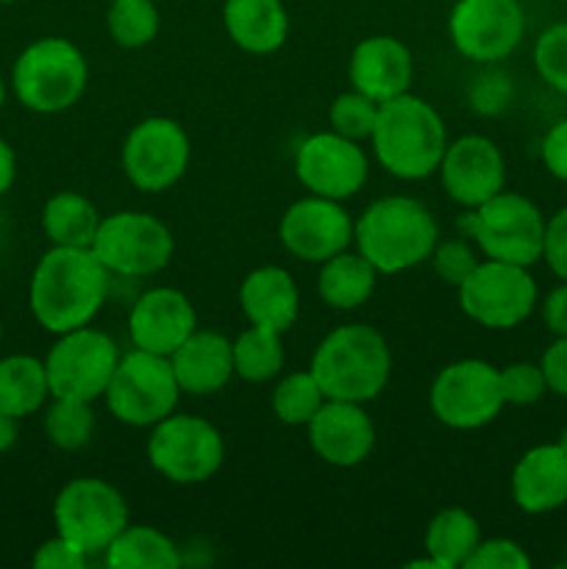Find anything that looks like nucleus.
<instances>
[{"label": "nucleus", "instance_id": "nucleus-1", "mask_svg": "<svg viewBox=\"0 0 567 569\" xmlns=\"http://www.w3.org/2000/svg\"><path fill=\"white\" fill-rule=\"evenodd\" d=\"M109 276L92 248L53 244L39 259L28 289V303L39 326L56 337L89 326L106 303Z\"/></svg>", "mask_w": 567, "mask_h": 569}, {"label": "nucleus", "instance_id": "nucleus-2", "mask_svg": "<svg viewBox=\"0 0 567 569\" xmlns=\"http://www.w3.org/2000/svg\"><path fill=\"white\" fill-rule=\"evenodd\" d=\"M370 142L378 164L389 176L400 181H422L439 170L448 148V133L431 103L404 92L378 103Z\"/></svg>", "mask_w": 567, "mask_h": 569}, {"label": "nucleus", "instance_id": "nucleus-3", "mask_svg": "<svg viewBox=\"0 0 567 569\" xmlns=\"http://www.w3.org/2000/svg\"><path fill=\"white\" fill-rule=\"evenodd\" d=\"M356 250L384 276L411 270L431 259L439 228L426 203L406 194L378 198L354 222Z\"/></svg>", "mask_w": 567, "mask_h": 569}, {"label": "nucleus", "instance_id": "nucleus-4", "mask_svg": "<svg viewBox=\"0 0 567 569\" xmlns=\"http://www.w3.org/2000/svg\"><path fill=\"white\" fill-rule=\"evenodd\" d=\"M326 400H376L392 376V350L372 326H339L317 345L309 365Z\"/></svg>", "mask_w": 567, "mask_h": 569}, {"label": "nucleus", "instance_id": "nucleus-5", "mask_svg": "<svg viewBox=\"0 0 567 569\" xmlns=\"http://www.w3.org/2000/svg\"><path fill=\"white\" fill-rule=\"evenodd\" d=\"M87 81V59L76 44L61 37H44L28 44L11 70L17 100L37 114H56L76 106Z\"/></svg>", "mask_w": 567, "mask_h": 569}, {"label": "nucleus", "instance_id": "nucleus-6", "mask_svg": "<svg viewBox=\"0 0 567 569\" xmlns=\"http://www.w3.org/2000/svg\"><path fill=\"white\" fill-rule=\"evenodd\" d=\"M461 231L476 239L487 259L531 267L543 259L545 217L537 203L517 192H498L459 217Z\"/></svg>", "mask_w": 567, "mask_h": 569}, {"label": "nucleus", "instance_id": "nucleus-7", "mask_svg": "<svg viewBox=\"0 0 567 569\" xmlns=\"http://www.w3.org/2000/svg\"><path fill=\"white\" fill-rule=\"evenodd\" d=\"M103 398L115 420L133 428H153L176 411L181 387L167 356L133 348L120 356Z\"/></svg>", "mask_w": 567, "mask_h": 569}, {"label": "nucleus", "instance_id": "nucleus-8", "mask_svg": "<svg viewBox=\"0 0 567 569\" xmlns=\"http://www.w3.org/2000/svg\"><path fill=\"white\" fill-rule=\"evenodd\" d=\"M53 522L59 537L81 553L98 556L128 526V503L120 489L103 478H76L56 498Z\"/></svg>", "mask_w": 567, "mask_h": 569}, {"label": "nucleus", "instance_id": "nucleus-9", "mask_svg": "<svg viewBox=\"0 0 567 569\" xmlns=\"http://www.w3.org/2000/svg\"><path fill=\"white\" fill-rule=\"evenodd\" d=\"M92 253L115 276L148 278L165 270L176 253V239L148 211H115L100 220Z\"/></svg>", "mask_w": 567, "mask_h": 569}, {"label": "nucleus", "instance_id": "nucleus-10", "mask_svg": "<svg viewBox=\"0 0 567 569\" xmlns=\"http://www.w3.org/2000/svg\"><path fill=\"white\" fill-rule=\"evenodd\" d=\"M226 459L220 431L203 417L176 415L156 422L148 439V461L167 481L203 483L215 476Z\"/></svg>", "mask_w": 567, "mask_h": 569}, {"label": "nucleus", "instance_id": "nucleus-11", "mask_svg": "<svg viewBox=\"0 0 567 569\" xmlns=\"http://www.w3.org/2000/svg\"><path fill=\"white\" fill-rule=\"evenodd\" d=\"M456 289L461 311L493 331L517 328L537 309V281L520 264L484 259Z\"/></svg>", "mask_w": 567, "mask_h": 569}, {"label": "nucleus", "instance_id": "nucleus-12", "mask_svg": "<svg viewBox=\"0 0 567 569\" xmlns=\"http://www.w3.org/2000/svg\"><path fill=\"white\" fill-rule=\"evenodd\" d=\"M120 361L117 342L98 328H76L59 333V342L44 359L50 398L92 400L103 398Z\"/></svg>", "mask_w": 567, "mask_h": 569}, {"label": "nucleus", "instance_id": "nucleus-13", "mask_svg": "<svg viewBox=\"0 0 567 569\" xmlns=\"http://www.w3.org/2000/svg\"><path fill=\"white\" fill-rule=\"evenodd\" d=\"M434 417L456 431L489 426L506 406L500 370L481 359H461L439 370L428 392Z\"/></svg>", "mask_w": 567, "mask_h": 569}, {"label": "nucleus", "instance_id": "nucleus-14", "mask_svg": "<svg viewBox=\"0 0 567 569\" xmlns=\"http://www.w3.org/2000/svg\"><path fill=\"white\" fill-rule=\"evenodd\" d=\"M450 42L476 64H495L526 37L520 0H456L448 20Z\"/></svg>", "mask_w": 567, "mask_h": 569}, {"label": "nucleus", "instance_id": "nucleus-15", "mask_svg": "<svg viewBox=\"0 0 567 569\" xmlns=\"http://www.w3.org/2000/svg\"><path fill=\"white\" fill-rule=\"evenodd\" d=\"M189 137L172 117H148L122 142V172L139 192H165L189 167Z\"/></svg>", "mask_w": 567, "mask_h": 569}, {"label": "nucleus", "instance_id": "nucleus-16", "mask_svg": "<svg viewBox=\"0 0 567 569\" xmlns=\"http://www.w3.org/2000/svg\"><path fill=\"white\" fill-rule=\"evenodd\" d=\"M370 161L359 142L337 131L311 133L295 153V176L311 194L348 200L365 187Z\"/></svg>", "mask_w": 567, "mask_h": 569}, {"label": "nucleus", "instance_id": "nucleus-17", "mask_svg": "<svg viewBox=\"0 0 567 569\" xmlns=\"http://www.w3.org/2000/svg\"><path fill=\"white\" fill-rule=\"evenodd\" d=\"M278 237L295 259L322 264L326 259L350 248L354 220L339 206V200L309 194L284 211Z\"/></svg>", "mask_w": 567, "mask_h": 569}, {"label": "nucleus", "instance_id": "nucleus-18", "mask_svg": "<svg viewBox=\"0 0 567 569\" xmlns=\"http://www.w3.org/2000/svg\"><path fill=\"white\" fill-rule=\"evenodd\" d=\"M442 189L465 209L487 203L506 187V161L498 144L481 133H467L445 148L439 161Z\"/></svg>", "mask_w": 567, "mask_h": 569}, {"label": "nucleus", "instance_id": "nucleus-19", "mask_svg": "<svg viewBox=\"0 0 567 569\" xmlns=\"http://www.w3.org/2000/svg\"><path fill=\"white\" fill-rule=\"evenodd\" d=\"M198 331V315L183 292L172 287H156L139 295L128 315V337L133 348L170 359L192 333Z\"/></svg>", "mask_w": 567, "mask_h": 569}, {"label": "nucleus", "instance_id": "nucleus-20", "mask_svg": "<svg viewBox=\"0 0 567 569\" xmlns=\"http://www.w3.org/2000/svg\"><path fill=\"white\" fill-rule=\"evenodd\" d=\"M311 450L331 467H356L376 448V426L361 403L326 400L309 426Z\"/></svg>", "mask_w": 567, "mask_h": 569}, {"label": "nucleus", "instance_id": "nucleus-21", "mask_svg": "<svg viewBox=\"0 0 567 569\" xmlns=\"http://www.w3.org/2000/svg\"><path fill=\"white\" fill-rule=\"evenodd\" d=\"M348 76L350 87L376 103H384V100L409 92V83L415 78V59L400 39L378 33L356 44L348 61Z\"/></svg>", "mask_w": 567, "mask_h": 569}, {"label": "nucleus", "instance_id": "nucleus-22", "mask_svg": "<svg viewBox=\"0 0 567 569\" xmlns=\"http://www.w3.org/2000/svg\"><path fill=\"white\" fill-rule=\"evenodd\" d=\"M511 500L526 515H548L567 503V453L559 445L526 450L511 470Z\"/></svg>", "mask_w": 567, "mask_h": 569}, {"label": "nucleus", "instance_id": "nucleus-23", "mask_svg": "<svg viewBox=\"0 0 567 569\" xmlns=\"http://www.w3.org/2000/svg\"><path fill=\"white\" fill-rule=\"evenodd\" d=\"M172 372L181 392L206 398L215 395L231 381L233 376V350L222 333L195 331L176 353L170 356Z\"/></svg>", "mask_w": 567, "mask_h": 569}, {"label": "nucleus", "instance_id": "nucleus-24", "mask_svg": "<svg viewBox=\"0 0 567 569\" xmlns=\"http://www.w3.org/2000/svg\"><path fill=\"white\" fill-rule=\"evenodd\" d=\"M239 306H242V315L248 317L250 326L287 333L298 320L300 295L292 276L284 267L267 264L248 272V278L239 287Z\"/></svg>", "mask_w": 567, "mask_h": 569}, {"label": "nucleus", "instance_id": "nucleus-25", "mask_svg": "<svg viewBox=\"0 0 567 569\" xmlns=\"http://www.w3.org/2000/svg\"><path fill=\"white\" fill-rule=\"evenodd\" d=\"M222 26L245 53H276L289 33V14L281 0H226Z\"/></svg>", "mask_w": 567, "mask_h": 569}, {"label": "nucleus", "instance_id": "nucleus-26", "mask_svg": "<svg viewBox=\"0 0 567 569\" xmlns=\"http://www.w3.org/2000/svg\"><path fill=\"white\" fill-rule=\"evenodd\" d=\"M381 272L356 250H342V253L331 256L320 264V276H317V292L320 300L331 309L354 311L365 306L376 292V281Z\"/></svg>", "mask_w": 567, "mask_h": 569}, {"label": "nucleus", "instance_id": "nucleus-27", "mask_svg": "<svg viewBox=\"0 0 567 569\" xmlns=\"http://www.w3.org/2000/svg\"><path fill=\"white\" fill-rule=\"evenodd\" d=\"M111 569H178L181 553L167 533L150 526H126L106 550Z\"/></svg>", "mask_w": 567, "mask_h": 569}, {"label": "nucleus", "instance_id": "nucleus-28", "mask_svg": "<svg viewBox=\"0 0 567 569\" xmlns=\"http://www.w3.org/2000/svg\"><path fill=\"white\" fill-rule=\"evenodd\" d=\"M50 398L44 361L33 356H9L0 361V411L9 417L33 415Z\"/></svg>", "mask_w": 567, "mask_h": 569}, {"label": "nucleus", "instance_id": "nucleus-29", "mask_svg": "<svg viewBox=\"0 0 567 569\" xmlns=\"http://www.w3.org/2000/svg\"><path fill=\"white\" fill-rule=\"evenodd\" d=\"M100 220L98 209L78 192H56L42 209L44 237L61 248H92Z\"/></svg>", "mask_w": 567, "mask_h": 569}, {"label": "nucleus", "instance_id": "nucleus-30", "mask_svg": "<svg viewBox=\"0 0 567 569\" xmlns=\"http://www.w3.org/2000/svg\"><path fill=\"white\" fill-rule=\"evenodd\" d=\"M481 542V526L465 509H442L426 528V553L439 569H459Z\"/></svg>", "mask_w": 567, "mask_h": 569}, {"label": "nucleus", "instance_id": "nucleus-31", "mask_svg": "<svg viewBox=\"0 0 567 569\" xmlns=\"http://www.w3.org/2000/svg\"><path fill=\"white\" fill-rule=\"evenodd\" d=\"M233 350V376L250 383H265L284 370V342L281 333L272 328L250 326L231 342Z\"/></svg>", "mask_w": 567, "mask_h": 569}, {"label": "nucleus", "instance_id": "nucleus-32", "mask_svg": "<svg viewBox=\"0 0 567 569\" xmlns=\"http://www.w3.org/2000/svg\"><path fill=\"white\" fill-rule=\"evenodd\" d=\"M106 28L115 44L126 50L145 48L159 33V9L153 0H109Z\"/></svg>", "mask_w": 567, "mask_h": 569}, {"label": "nucleus", "instance_id": "nucleus-33", "mask_svg": "<svg viewBox=\"0 0 567 569\" xmlns=\"http://www.w3.org/2000/svg\"><path fill=\"white\" fill-rule=\"evenodd\" d=\"M322 403H326V395L311 370L289 372L272 389V415L284 426H309Z\"/></svg>", "mask_w": 567, "mask_h": 569}, {"label": "nucleus", "instance_id": "nucleus-34", "mask_svg": "<svg viewBox=\"0 0 567 569\" xmlns=\"http://www.w3.org/2000/svg\"><path fill=\"white\" fill-rule=\"evenodd\" d=\"M44 433L59 450L83 448L94 433V415L87 400L53 398L44 415Z\"/></svg>", "mask_w": 567, "mask_h": 569}, {"label": "nucleus", "instance_id": "nucleus-35", "mask_svg": "<svg viewBox=\"0 0 567 569\" xmlns=\"http://www.w3.org/2000/svg\"><path fill=\"white\" fill-rule=\"evenodd\" d=\"M378 117V103L367 94H361L359 89H350V92L337 94V100L328 109V122H331V131L342 133V137L361 142V139H370L372 126H376Z\"/></svg>", "mask_w": 567, "mask_h": 569}, {"label": "nucleus", "instance_id": "nucleus-36", "mask_svg": "<svg viewBox=\"0 0 567 569\" xmlns=\"http://www.w3.org/2000/svg\"><path fill=\"white\" fill-rule=\"evenodd\" d=\"M534 67L550 89L567 94V22H554L539 33L534 42Z\"/></svg>", "mask_w": 567, "mask_h": 569}, {"label": "nucleus", "instance_id": "nucleus-37", "mask_svg": "<svg viewBox=\"0 0 567 569\" xmlns=\"http://www.w3.org/2000/svg\"><path fill=\"white\" fill-rule=\"evenodd\" d=\"M500 389H504L506 403L534 406L548 392V381H545V372L539 365L515 361V365H506L500 370Z\"/></svg>", "mask_w": 567, "mask_h": 569}, {"label": "nucleus", "instance_id": "nucleus-38", "mask_svg": "<svg viewBox=\"0 0 567 569\" xmlns=\"http://www.w3.org/2000/svg\"><path fill=\"white\" fill-rule=\"evenodd\" d=\"M431 264L434 272H437L445 283L459 287V283L478 267V256L472 253V248L465 239H445V242H437V248L431 250Z\"/></svg>", "mask_w": 567, "mask_h": 569}, {"label": "nucleus", "instance_id": "nucleus-39", "mask_svg": "<svg viewBox=\"0 0 567 569\" xmlns=\"http://www.w3.org/2000/svg\"><path fill=\"white\" fill-rule=\"evenodd\" d=\"M531 559L526 550L511 539H481L470 559L465 561V569H528Z\"/></svg>", "mask_w": 567, "mask_h": 569}, {"label": "nucleus", "instance_id": "nucleus-40", "mask_svg": "<svg viewBox=\"0 0 567 569\" xmlns=\"http://www.w3.org/2000/svg\"><path fill=\"white\" fill-rule=\"evenodd\" d=\"M543 261L559 281H567V206L545 220Z\"/></svg>", "mask_w": 567, "mask_h": 569}, {"label": "nucleus", "instance_id": "nucleus-41", "mask_svg": "<svg viewBox=\"0 0 567 569\" xmlns=\"http://www.w3.org/2000/svg\"><path fill=\"white\" fill-rule=\"evenodd\" d=\"M87 553L76 548L72 542H67L64 537L56 533L53 539H48L44 545H39L37 553H33V567L37 569H83L87 567Z\"/></svg>", "mask_w": 567, "mask_h": 569}, {"label": "nucleus", "instance_id": "nucleus-42", "mask_svg": "<svg viewBox=\"0 0 567 569\" xmlns=\"http://www.w3.org/2000/svg\"><path fill=\"white\" fill-rule=\"evenodd\" d=\"M539 156H543L545 170L567 183V117L548 128L543 144H539Z\"/></svg>", "mask_w": 567, "mask_h": 569}, {"label": "nucleus", "instance_id": "nucleus-43", "mask_svg": "<svg viewBox=\"0 0 567 569\" xmlns=\"http://www.w3.org/2000/svg\"><path fill=\"white\" fill-rule=\"evenodd\" d=\"M511 100V83L506 76H484L478 78V87L472 92V103L484 114H498L509 106Z\"/></svg>", "mask_w": 567, "mask_h": 569}, {"label": "nucleus", "instance_id": "nucleus-44", "mask_svg": "<svg viewBox=\"0 0 567 569\" xmlns=\"http://www.w3.org/2000/svg\"><path fill=\"white\" fill-rule=\"evenodd\" d=\"M539 367L548 381V392L567 398V337H556V342L543 353Z\"/></svg>", "mask_w": 567, "mask_h": 569}, {"label": "nucleus", "instance_id": "nucleus-45", "mask_svg": "<svg viewBox=\"0 0 567 569\" xmlns=\"http://www.w3.org/2000/svg\"><path fill=\"white\" fill-rule=\"evenodd\" d=\"M543 322L554 337H567V281L550 289L543 300Z\"/></svg>", "mask_w": 567, "mask_h": 569}, {"label": "nucleus", "instance_id": "nucleus-46", "mask_svg": "<svg viewBox=\"0 0 567 569\" xmlns=\"http://www.w3.org/2000/svg\"><path fill=\"white\" fill-rule=\"evenodd\" d=\"M17 176V156L6 139H0V198L11 189Z\"/></svg>", "mask_w": 567, "mask_h": 569}, {"label": "nucleus", "instance_id": "nucleus-47", "mask_svg": "<svg viewBox=\"0 0 567 569\" xmlns=\"http://www.w3.org/2000/svg\"><path fill=\"white\" fill-rule=\"evenodd\" d=\"M17 433H20V428H17V417H9L0 411V453H6V450L17 442Z\"/></svg>", "mask_w": 567, "mask_h": 569}, {"label": "nucleus", "instance_id": "nucleus-48", "mask_svg": "<svg viewBox=\"0 0 567 569\" xmlns=\"http://www.w3.org/2000/svg\"><path fill=\"white\" fill-rule=\"evenodd\" d=\"M556 445H559V448L567 453V426L561 428V433H559V439H556Z\"/></svg>", "mask_w": 567, "mask_h": 569}, {"label": "nucleus", "instance_id": "nucleus-49", "mask_svg": "<svg viewBox=\"0 0 567 569\" xmlns=\"http://www.w3.org/2000/svg\"><path fill=\"white\" fill-rule=\"evenodd\" d=\"M6 103V87H3V78H0V109H3Z\"/></svg>", "mask_w": 567, "mask_h": 569}, {"label": "nucleus", "instance_id": "nucleus-50", "mask_svg": "<svg viewBox=\"0 0 567 569\" xmlns=\"http://www.w3.org/2000/svg\"><path fill=\"white\" fill-rule=\"evenodd\" d=\"M0 342H3V326H0Z\"/></svg>", "mask_w": 567, "mask_h": 569}, {"label": "nucleus", "instance_id": "nucleus-51", "mask_svg": "<svg viewBox=\"0 0 567 569\" xmlns=\"http://www.w3.org/2000/svg\"><path fill=\"white\" fill-rule=\"evenodd\" d=\"M0 3H14V0H0Z\"/></svg>", "mask_w": 567, "mask_h": 569}, {"label": "nucleus", "instance_id": "nucleus-52", "mask_svg": "<svg viewBox=\"0 0 567 569\" xmlns=\"http://www.w3.org/2000/svg\"><path fill=\"white\" fill-rule=\"evenodd\" d=\"M561 567H565V569H567V559H565V561H561Z\"/></svg>", "mask_w": 567, "mask_h": 569}]
</instances>
